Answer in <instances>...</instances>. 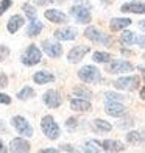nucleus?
I'll return each instance as SVG.
<instances>
[{"instance_id":"4c0bfd02","label":"nucleus","mask_w":145,"mask_h":153,"mask_svg":"<svg viewBox=\"0 0 145 153\" xmlns=\"http://www.w3.org/2000/svg\"><path fill=\"white\" fill-rule=\"evenodd\" d=\"M50 2H53V0H34V3L39 5V6H44V5L50 3Z\"/></svg>"},{"instance_id":"ea45409f","label":"nucleus","mask_w":145,"mask_h":153,"mask_svg":"<svg viewBox=\"0 0 145 153\" xmlns=\"http://www.w3.org/2000/svg\"><path fill=\"white\" fill-rule=\"evenodd\" d=\"M0 152H5V145H3L2 141H0Z\"/></svg>"},{"instance_id":"20e7f679","label":"nucleus","mask_w":145,"mask_h":153,"mask_svg":"<svg viewBox=\"0 0 145 153\" xmlns=\"http://www.w3.org/2000/svg\"><path fill=\"white\" fill-rule=\"evenodd\" d=\"M11 123H13V127L17 130V133L20 136H24V137H31L33 136V127L30 125V122L27 120L25 117L14 116V117H13V120H11Z\"/></svg>"},{"instance_id":"bb28decb","label":"nucleus","mask_w":145,"mask_h":153,"mask_svg":"<svg viewBox=\"0 0 145 153\" xmlns=\"http://www.w3.org/2000/svg\"><path fill=\"white\" fill-rule=\"evenodd\" d=\"M127 141L129 144H139V142H142V134L137 133V131H129L127 134Z\"/></svg>"},{"instance_id":"412c9836","label":"nucleus","mask_w":145,"mask_h":153,"mask_svg":"<svg viewBox=\"0 0 145 153\" xmlns=\"http://www.w3.org/2000/svg\"><path fill=\"white\" fill-rule=\"evenodd\" d=\"M129 25H131V19H128V17H114L111 20V24H109V27H111L112 31L127 28V27H129Z\"/></svg>"},{"instance_id":"6ab92c4d","label":"nucleus","mask_w":145,"mask_h":153,"mask_svg":"<svg viewBox=\"0 0 145 153\" xmlns=\"http://www.w3.org/2000/svg\"><path fill=\"white\" fill-rule=\"evenodd\" d=\"M70 106L73 111H80V113L91 111V103L87 102V99H73L70 102Z\"/></svg>"},{"instance_id":"5701e85b","label":"nucleus","mask_w":145,"mask_h":153,"mask_svg":"<svg viewBox=\"0 0 145 153\" xmlns=\"http://www.w3.org/2000/svg\"><path fill=\"white\" fill-rule=\"evenodd\" d=\"M134 41H136V34L133 31H123L120 34V44L122 45H131V44H134Z\"/></svg>"},{"instance_id":"9d476101","label":"nucleus","mask_w":145,"mask_h":153,"mask_svg":"<svg viewBox=\"0 0 145 153\" xmlns=\"http://www.w3.org/2000/svg\"><path fill=\"white\" fill-rule=\"evenodd\" d=\"M42 48H44L45 55H48L50 58H59L63 55V47L58 42H53V41H44Z\"/></svg>"},{"instance_id":"f3484780","label":"nucleus","mask_w":145,"mask_h":153,"mask_svg":"<svg viewBox=\"0 0 145 153\" xmlns=\"http://www.w3.org/2000/svg\"><path fill=\"white\" fill-rule=\"evenodd\" d=\"M120 11L123 13H136V14H144V3L142 2H128L122 5Z\"/></svg>"},{"instance_id":"9b49d317","label":"nucleus","mask_w":145,"mask_h":153,"mask_svg":"<svg viewBox=\"0 0 145 153\" xmlns=\"http://www.w3.org/2000/svg\"><path fill=\"white\" fill-rule=\"evenodd\" d=\"M105 113L112 116V117H122L127 113V108L119 102H106L105 105Z\"/></svg>"},{"instance_id":"a211bd4d","label":"nucleus","mask_w":145,"mask_h":153,"mask_svg":"<svg viewBox=\"0 0 145 153\" xmlns=\"http://www.w3.org/2000/svg\"><path fill=\"white\" fill-rule=\"evenodd\" d=\"M33 80L38 85H47V83H52L55 80V76H53V74L47 72V71H39L33 75Z\"/></svg>"},{"instance_id":"cd10ccee","label":"nucleus","mask_w":145,"mask_h":153,"mask_svg":"<svg viewBox=\"0 0 145 153\" xmlns=\"http://www.w3.org/2000/svg\"><path fill=\"white\" fill-rule=\"evenodd\" d=\"M22 10H24V13H25V16L28 17L30 20H33V19H36V10L33 8L31 5H28V3H25L24 6H22Z\"/></svg>"},{"instance_id":"b1692460","label":"nucleus","mask_w":145,"mask_h":153,"mask_svg":"<svg viewBox=\"0 0 145 153\" xmlns=\"http://www.w3.org/2000/svg\"><path fill=\"white\" fill-rule=\"evenodd\" d=\"M31 97H34V89L30 88V86H25L22 91L17 92V99L19 100H27V99H31Z\"/></svg>"},{"instance_id":"f8f14e48","label":"nucleus","mask_w":145,"mask_h":153,"mask_svg":"<svg viewBox=\"0 0 145 153\" xmlns=\"http://www.w3.org/2000/svg\"><path fill=\"white\" fill-rule=\"evenodd\" d=\"M30 142L25 141L24 137H14L10 144V150L14 152V153H25V152H30Z\"/></svg>"},{"instance_id":"c9c22d12","label":"nucleus","mask_w":145,"mask_h":153,"mask_svg":"<svg viewBox=\"0 0 145 153\" xmlns=\"http://www.w3.org/2000/svg\"><path fill=\"white\" fill-rule=\"evenodd\" d=\"M8 86V78L5 74H0V88H6Z\"/></svg>"},{"instance_id":"c85d7f7f","label":"nucleus","mask_w":145,"mask_h":153,"mask_svg":"<svg viewBox=\"0 0 145 153\" xmlns=\"http://www.w3.org/2000/svg\"><path fill=\"white\" fill-rule=\"evenodd\" d=\"M73 92H75L77 97H81V99H91L92 97V92L87 91V89H84V88H78V89H75Z\"/></svg>"},{"instance_id":"4468645a","label":"nucleus","mask_w":145,"mask_h":153,"mask_svg":"<svg viewBox=\"0 0 145 153\" xmlns=\"http://www.w3.org/2000/svg\"><path fill=\"white\" fill-rule=\"evenodd\" d=\"M77 30L72 28V27H67V28H63V30H56L53 36L56 38L58 41H73L77 38Z\"/></svg>"},{"instance_id":"39448f33","label":"nucleus","mask_w":145,"mask_h":153,"mask_svg":"<svg viewBox=\"0 0 145 153\" xmlns=\"http://www.w3.org/2000/svg\"><path fill=\"white\" fill-rule=\"evenodd\" d=\"M41 59H42V53H41V50L34 44H31L27 48V52L22 56V62L25 66H34V64H38V62H41Z\"/></svg>"},{"instance_id":"393cba45","label":"nucleus","mask_w":145,"mask_h":153,"mask_svg":"<svg viewBox=\"0 0 145 153\" xmlns=\"http://www.w3.org/2000/svg\"><path fill=\"white\" fill-rule=\"evenodd\" d=\"M94 127L95 130H98V131H109L112 128V125L106 122V120H103V119H95L94 120Z\"/></svg>"},{"instance_id":"79ce46f5","label":"nucleus","mask_w":145,"mask_h":153,"mask_svg":"<svg viewBox=\"0 0 145 153\" xmlns=\"http://www.w3.org/2000/svg\"><path fill=\"white\" fill-rule=\"evenodd\" d=\"M75 2H81V0H75Z\"/></svg>"},{"instance_id":"473e14b6","label":"nucleus","mask_w":145,"mask_h":153,"mask_svg":"<svg viewBox=\"0 0 145 153\" xmlns=\"http://www.w3.org/2000/svg\"><path fill=\"white\" fill-rule=\"evenodd\" d=\"M66 127L72 131V130H75V128L78 127V120H77V119H73V117H70V119L66 122Z\"/></svg>"},{"instance_id":"dca6fc26","label":"nucleus","mask_w":145,"mask_h":153,"mask_svg":"<svg viewBox=\"0 0 145 153\" xmlns=\"http://www.w3.org/2000/svg\"><path fill=\"white\" fill-rule=\"evenodd\" d=\"M101 147L105 152H123L125 150V145L119 141H112V139H105L101 142Z\"/></svg>"},{"instance_id":"7c9ffc66","label":"nucleus","mask_w":145,"mask_h":153,"mask_svg":"<svg viewBox=\"0 0 145 153\" xmlns=\"http://www.w3.org/2000/svg\"><path fill=\"white\" fill-rule=\"evenodd\" d=\"M105 99H106V102H120V100H123V97L115 92H106Z\"/></svg>"},{"instance_id":"f257e3e1","label":"nucleus","mask_w":145,"mask_h":153,"mask_svg":"<svg viewBox=\"0 0 145 153\" xmlns=\"http://www.w3.org/2000/svg\"><path fill=\"white\" fill-rule=\"evenodd\" d=\"M41 128H42L44 134H45L48 139H52V141H55V139H58V137H59V127H58V123L55 122V119H53L52 116H45V117H42V122H41Z\"/></svg>"},{"instance_id":"c756f323","label":"nucleus","mask_w":145,"mask_h":153,"mask_svg":"<svg viewBox=\"0 0 145 153\" xmlns=\"http://www.w3.org/2000/svg\"><path fill=\"white\" fill-rule=\"evenodd\" d=\"M97 144H100V142H94V141H87L86 145H84V152H89V153H98L100 149L98 147H95Z\"/></svg>"},{"instance_id":"a878e982","label":"nucleus","mask_w":145,"mask_h":153,"mask_svg":"<svg viewBox=\"0 0 145 153\" xmlns=\"http://www.w3.org/2000/svg\"><path fill=\"white\" fill-rule=\"evenodd\" d=\"M92 59L95 62H108V61H111V55L108 52H95Z\"/></svg>"},{"instance_id":"ddd939ff","label":"nucleus","mask_w":145,"mask_h":153,"mask_svg":"<svg viewBox=\"0 0 145 153\" xmlns=\"http://www.w3.org/2000/svg\"><path fill=\"white\" fill-rule=\"evenodd\" d=\"M42 99H44V103L48 108H59V105H61V95H59L58 91H53V89L47 91Z\"/></svg>"},{"instance_id":"aec40b11","label":"nucleus","mask_w":145,"mask_h":153,"mask_svg":"<svg viewBox=\"0 0 145 153\" xmlns=\"http://www.w3.org/2000/svg\"><path fill=\"white\" fill-rule=\"evenodd\" d=\"M24 17L22 16H19V14H16V16H13L10 20H8V24H6V30H8L10 33H16L20 27L24 25Z\"/></svg>"},{"instance_id":"58836bf2","label":"nucleus","mask_w":145,"mask_h":153,"mask_svg":"<svg viewBox=\"0 0 145 153\" xmlns=\"http://www.w3.org/2000/svg\"><path fill=\"white\" fill-rule=\"evenodd\" d=\"M41 153H58L56 149H47V150H41Z\"/></svg>"},{"instance_id":"4be33fe9","label":"nucleus","mask_w":145,"mask_h":153,"mask_svg":"<svg viewBox=\"0 0 145 153\" xmlns=\"http://www.w3.org/2000/svg\"><path fill=\"white\" fill-rule=\"evenodd\" d=\"M42 28H44V25L39 22V20H36V19H33L31 22L28 24V27H27V36L28 38H34V36H38V34L42 31Z\"/></svg>"},{"instance_id":"0eeeda50","label":"nucleus","mask_w":145,"mask_h":153,"mask_svg":"<svg viewBox=\"0 0 145 153\" xmlns=\"http://www.w3.org/2000/svg\"><path fill=\"white\" fill-rule=\"evenodd\" d=\"M114 86L117 89H120V91H133L139 86V78L137 76H122V78L115 80Z\"/></svg>"},{"instance_id":"2eb2a0df","label":"nucleus","mask_w":145,"mask_h":153,"mask_svg":"<svg viewBox=\"0 0 145 153\" xmlns=\"http://www.w3.org/2000/svg\"><path fill=\"white\" fill-rule=\"evenodd\" d=\"M45 17L53 24H66L67 22V16L59 10H47L45 11Z\"/></svg>"},{"instance_id":"f03ea898","label":"nucleus","mask_w":145,"mask_h":153,"mask_svg":"<svg viewBox=\"0 0 145 153\" xmlns=\"http://www.w3.org/2000/svg\"><path fill=\"white\" fill-rule=\"evenodd\" d=\"M84 36L87 39H91L92 42H97V44H103V45L111 44V36H109V34H105L101 30L95 28V27H87V28L84 30Z\"/></svg>"},{"instance_id":"72a5a7b5","label":"nucleus","mask_w":145,"mask_h":153,"mask_svg":"<svg viewBox=\"0 0 145 153\" xmlns=\"http://www.w3.org/2000/svg\"><path fill=\"white\" fill-rule=\"evenodd\" d=\"M8 53H10L8 47H5V45H0V61H3L6 56H8Z\"/></svg>"},{"instance_id":"e433bc0d","label":"nucleus","mask_w":145,"mask_h":153,"mask_svg":"<svg viewBox=\"0 0 145 153\" xmlns=\"http://www.w3.org/2000/svg\"><path fill=\"white\" fill-rule=\"evenodd\" d=\"M134 42H137L141 48H144V34H139V38H136Z\"/></svg>"},{"instance_id":"2f4dec72","label":"nucleus","mask_w":145,"mask_h":153,"mask_svg":"<svg viewBox=\"0 0 145 153\" xmlns=\"http://www.w3.org/2000/svg\"><path fill=\"white\" fill-rule=\"evenodd\" d=\"M11 5H13V0H2V2H0V16H2Z\"/></svg>"},{"instance_id":"a19ab883","label":"nucleus","mask_w":145,"mask_h":153,"mask_svg":"<svg viewBox=\"0 0 145 153\" xmlns=\"http://www.w3.org/2000/svg\"><path fill=\"white\" fill-rule=\"evenodd\" d=\"M0 130H5V123H3L2 119H0Z\"/></svg>"},{"instance_id":"f704fd0d","label":"nucleus","mask_w":145,"mask_h":153,"mask_svg":"<svg viewBox=\"0 0 145 153\" xmlns=\"http://www.w3.org/2000/svg\"><path fill=\"white\" fill-rule=\"evenodd\" d=\"M0 103H3V105H10V103H11V97L0 92Z\"/></svg>"},{"instance_id":"423d86ee","label":"nucleus","mask_w":145,"mask_h":153,"mask_svg":"<svg viewBox=\"0 0 145 153\" xmlns=\"http://www.w3.org/2000/svg\"><path fill=\"white\" fill-rule=\"evenodd\" d=\"M70 16L75 17L78 24H87L91 22V11H89L86 6H81V5H75L70 8Z\"/></svg>"},{"instance_id":"1a4fd4ad","label":"nucleus","mask_w":145,"mask_h":153,"mask_svg":"<svg viewBox=\"0 0 145 153\" xmlns=\"http://www.w3.org/2000/svg\"><path fill=\"white\" fill-rule=\"evenodd\" d=\"M89 50H91V47H87V45H78V47L72 48V50L69 52V55H67L69 62H72V64L80 62L83 58H84V55L89 53Z\"/></svg>"},{"instance_id":"6e6552de","label":"nucleus","mask_w":145,"mask_h":153,"mask_svg":"<svg viewBox=\"0 0 145 153\" xmlns=\"http://www.w3.org/2000/svg\"><path fill=\"white\" fill-rule=\"evenodd\" d=\"M108 71L111 74H125V72L133 71V64L128 61H123V59H115L108 66Z\"/></svg>"},{"instance_id":"7ed1b4c3","label":"nucleus","mask_w":145,"mask_h":153,"mask_svg":"<svg viewBox=\"0 0 145 153\" xmlns=\"http://www.w3.org/2000/svg\"><path fill=\"white\" fill-rule=\"evenodd\" d=\"M78 78L84 83H98L101 75L95 66H84L78 71Z\"/></svg>"}]
</instances>
